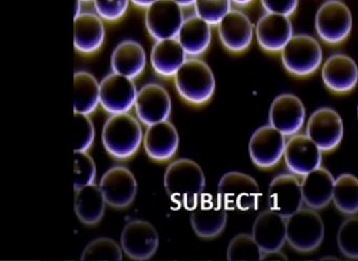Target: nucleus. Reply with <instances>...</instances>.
<instances>
[{
	"label": "nucleus",
	"instance_id": "1",
	"mask_svg": "<svg viewBox=\"0 0 358 261\" xmlns=\"http://www.w3.org/2000/svg\"><path fill=\"white\" fill-rule=\"evenodd\" d=\"M206 186V179L198 163L179 158L169 165L164 173V188L175 202L187 209L198 204Z\"/></svg>",
	"mask_w": 358,
	"mask_h": 261
},
{
	"label": "nucleus",
	"instance_id": "2",
	"mask_svg": "<svg viewBox=\"0 0 358 261\" xmlns=\"http://www.w3.org/2000/svg\"><path fill=\"white\" fill-rule=\"evenodd\" d=\"M139 120L127 114H112L102 130V144L116 160H127L137 154L143 141Z\"/></svg>",
	"mask_w": 358,
	"mask_h": 261
},
{
	"label": "nucleus",
	"instance_id": "3",
	"mask_svg": "<svg viewBox=\"0 0 358 261\" xmlns=\"http://www.w3.org/2000/svg\"><path fill=\"white\" fill-rule=\"evenodd\" d=\"M173 79L180 97L192 105H204L215 95V75L210 66L198 58L187 59Z\"/></svg>",
	"mask_w": 358,
	"mask_h": 261
},
{
	"label": "nucleus",
	"instance_id": "4",
	"mask_svg": "<svg viewBox=\"0 0 358 261\" xmlns=\"http://www.w3.org/2000/svg\"><path fill=\"white\" fill-rule=\"evenodd\" d=\"M285 70L295 77H308L320 68L324 59L318 41L310 35H294L280 52Z\"/></svg>",
	"mask_w": 358,
	"mask_h": 261
},
{
	"label": "nucleus",
	"instance_id": "5",
	"mask_svg": "<svg viewBox=\"0 0 358 261\" xmlns=\"http://www.w3.org/2000/svg\"><path fill=\"white\" fill-rule=\"evenodd\" d=\"M217 198L227 210L245 212L257 209L261 189L259 184L250 175L231 171L220 179Z\"/></svg>",
	"mask_w": 358,
	"mask_h": 261
},
{
	"label": "nucleus",
	"instance_id": "6",
	"mask_svg": "<svg viewBox=\"0 0 358 261\" xmlns=\"http://www.w3.org/2000/svg\"><path fill=\"white\" fill-rule=\"evenodd\" d=\"M324 238V223L314 209L301 208L287 217V242L297 252H313Z\"/></svg>",
	"mask_w": 358,
	"mask_h": 261
},
{
	"label": "nucleus",
	"instance_id": "7",
	"mask_svg": "<svg viewBox=\"0 0 358 261\" xmlns=\"http://www.w3.org/2000/svg\"><path fill=\"white\" fill-rule=\"evenodd\" d=\"M352 27L351 11L341 0H328L316 12L315 31L327 45L343 43L351 34Z\"/></svg>",
	"mask_w": 358,
	"mask_h": 261
},
{
	"label": "nucleus",
	"instance_id": "8",
	"mask_svg": "<svg viewBox=\"0 0 358 261\" xmlns=\"http://www.w3.org/2000/svg\"><path fill=\"white\" fill-rule=\"evenodd\" d=\"M145 27L156 41L177 38L183 24V8L173 0H158L145 9Z\"/></svg>",
	"mask_w": 358,
	"mask_h": 261
},
{
	"label": "nucleus",
	"instance_id": "9",
	"mask_svg": "<svg viewBox=\"0 0 358 261\" xmlns=\"http://www.w3.org/2000/svg\"><path fill=\"white\" fill-rule=\"evenodd\" d=\"M138 91L134 80L112 73L100 82V105L110 114H127L135 107Z\"/></svg>",
	"mask_w": 358,
	"mask_h": 261
},
{
	"label": "nucleus",
	"instance_id": "10",
	"mask_svg": "<svg viewBox=\"0 0 358 261\" xmlns=\"http://www.w3.org/2000/svg\"><path fill=\"white\" fill-rule=\"evenodd\" d=\"M286 143L285 135L271 125L259 127L249 142V156L259 168H272L284 158Z\"/></svg>",
	"mask_w": 358,
	"mask_h": 261
},
{
	"label": "nucleus",
	"instance_id": "11",
	"mask_svg": "<svg viewBox=\"0 0 358 261\" xmlns=\"http://www.w3.org/2000/svg\"><path fill=\"white\" fill-rule=\"evenodd\" d=\"M159 241L156 228L142 219L127 223L121 234V248L134 260H146L154 256Z\"/></svg>",
	"mask_w": 358,
	"mask_h": 261
},
{
	"label": "nucleus",
	"instance_id": "12",
	"mask_svg": "<svg viewBox=\"0 0 358 261\" xmlns=\"http://www.w3.org/2000/svg\"><path fill=\"white\" fill-rule=\"evenodd\" d=\"M306 133L322 152L332 151L343 137L341 114L332 108H318L310 116Z\"/></svg>",
	"mask_w": 358,
	"mask_h": 261
},
{
	"label": "nucleus",
	"instance_id": "13",
	"mask_svg": "<svg viewBox=\"0 0 358 261\" xmlns=\"http://www.w3.org/2000/svg\"><path fill=\"white\" fill-rule=\"evenodd\" d=\"M135 110L138 120L146 126L164 122L171 114V96L162 85H144L138 91Z\"/></svg>",
	"mask_w": 358,
	"mask_h": 261
},
{
	"label": "nucleus",
	"instance_id": "14",
	"mask_svg": "<svg viewBox=\"0 0 358 261\" xmlns=\"http://www.w3.org/2000/svg\"><path fill=\"white\" fill-rule=\"evenodd\" d=\"M106 204L115 209L131 206L137 196L138 184L135 175L122 166L113 167L100 181Z\"/></svg>",
	"mask_w": 358,
	"mask_h": 261
},
{
	"label": "nucleus",
	"instance_id": "15",
	"mask_svg": "<svg viewBox=\"0 0 358 261\" xmlns=\"http://www.w3.org/2000/svg\"><path fill=\"white\" fill-rule=\"evenodd\" d=\"M190 223L196 236L204 239L217 237L225 230L227 209L211 196H201L198 204L192 209Z\"/></svg>",
	"mask_w": 358,
	"mask_h": 261
},
{
	"label": "nucleus",
	"instance_id": "16",
	"mask_svg": "<svg viewBox=\"0 0 358 261\" xmlns=\"http://www.w3.org/2000/svg\"><path fill=\"white\" fill-rule=\"evenodd\" d=\"M287 168L292 174L305 177L320 168L322 151L307 135H294L287 141L284 154Z\"/></svg>",
	"mask_w": 358,
	"mask_h": 261
},
{
	"label": "nucleus",
	"instance_id": "17",
	"mask_svg": "<svg viewBox=\"0 0 358 261\" xmlns=\"http://www.w3.org/2000/svg\"><path fill=\"white\" fill-rule=\"evenodd\" d=\"M306 121V108L301 100L292 94L278 96L270 106L269 122L285 137L297 135Z\"/></svg>",
	"mask_w": 358,
	"mask_h": 261
},
{
	"label": "nucleus",
	"instance_id": "18",
	"mask_svg": "<svg viewBox=\"0 0 358 261\" xmlns=\"http://www.w3.org/2000/svg\"><path fill=\"white\" fill-rule=\"evenodd\" d=\"M269 209L285 217L291 216L303 208L301 181L295 174H280L274 177L268 190Z\"/></svg>",
	"mask_w": 358,
	"mask_h": 261
},
{
	"label": "nucleus",
	"instance_id": "19",
	"mask_svg": "<svg viewBox=\"0 0 358 261\" xmlns=\"http://www.w3.org/2000/svg\"><path fill=\"white\" fill-rule=\"evenodd\" d=\"M222 45L231 53H243L249 49L255 35L250 18L240 10H231L217 24Z\"/></svg>",
	"mask_w": 358,
	"mask_h": 261
},
{
	"label": "nucleus",
	"instance_id": "20",
	"mask_svg": "<svg viewBox=\"0 0 358 261\" xmlns=\"http://www.w3.org/2000/svg\"><path fill=\"white\" fill-rule=\"evenodd\" d=\"M255 36L257 43L264 51L268 53H280L294 36L290 17L265 12L257 20Z\"/></svg>",
	"mask_w": 358,
	"mask_h": 261
},
{
	"label": "nucleus",
	"instance_id": "21",
	"mask_svg": "<svg viewBox=\"0 0 358 261\" xmlns=\"http://www.w3.org/2000/svg\"><path fill=\"white\" fill-rule=\"evenodd\" d=\"M322 78L327 89L335 94H348L358 83V66L345 54H334L324 61Z\"/></svg>",
	"mask_w": 358,
	"mask_h": 261
},
{
	"label": "nucleus",
	"instance_id": "22",
	"mask_svg": "<svg viewBox=\"0 0 358 261\" xmlns=\"http://www.w3.org/2000/svg\"><path fill=\"white\" fill-rule=\"evenodd\" d=\"M252 236L265 253L282 250L287 242V217L275 211H264L253 223Z\"/></svg>",
	"mask_w": 358,
	"mask_h": 261
},
{
	"label": "nucleus",
	"instance_id": "23",
	"mask_svg": "<svg viewBox=\"0 0 358 261\" xmlns=\"http://www.w3.org/2000/svg\"><path fill=\"white\" fill-rule=\"evenodd\" d=\"M179 143L177 128L169 120L150 125L144 133V150L157 162L171 160L179 149Z\"/></svg>",
	"mask_w": 358,
	"mask_h": 261
},
{
	"label": "nucleus",
	"instance_id": "24",
	"mask_svg": "<svg viewBox=\"0 0 358 261\" xmlns=\"http://www.w3.org/2000/svg\"><path fill=\"white\" fill-rule=\"evenodd\" d=\"M104 20L97 13H81L75 18L74 47L83 55L97 53L106 39Z\"/></svg>",
	"mask_w": 358,
	"mask_h": 261
},
{
	"label": "nucleus",
	"instance_id": "25",
	"mask_svg": "<svg viewBox=\"0 0 358 261\" xmlns=\"http://www.w3.org/2000/svg\"><path fill=\"white\" fill-rule=\"evenodd\" d=\"M187 61V54L177 38L156 41L150 53L155 72L163 78H173Z\"/></svg>",
	"mask_w": 358,
	"mask_h": 261
},
{
	"label": "nucleus",
	"instance_id": "26",
	"mask_svg": "<svg viewBox=\"0 0 358 261\" xmlns=\"http://www.w3.org/2000/svg\"><path fill=\"white\" fill-rule=\"evenodd\" d=\"M334 185V177L322 167L303 177L301 190L306 206L314 210L328 206L332 202Z\"/></svg>",
	"mask_w": 358,
	"mask_h": 261
},
{
	"label": "nucleus",
	"instance_id": "27",
	"mask_svg": "<svg viewBox=\"0 0 358 261\" xmlns=\"http://www.w3.org/2000/svg\"><path fill=\"white\" fill-rule=\"evenodd\" d=\"M145 66V50L136 41H122L113 51L110 57L113 73L135 80L144 72Z\"/></svg>",
	"mask_w": 358,
	"mask_h": 261
},
{
	"label": "nucleus",
	"instance_id": "28",
	"mask_svg": "<svg viewBox=\"0 0 358 261\" xmlns=\"http://www.w3.org/2000/svg\"><path fill=\"white\" fill-rule=\"evenodd\" d=\"M177 39L187 56L199 57L210 47L213 39L211 26L199 16H190L184 20Z\"/></svg>",
	"mask_w": 358,
	"mask_h": 261
},
{
	"label": "nucleus",
	"instance_id": "29",
	"mask_svg": "<svg viewBox=\"0 0 358 261\" xmlns=\"http://www.w3.org/2000/svg\"><path fill=\"white\" fill-rule=\"evenodd\" d=\"M76 192L75 213L79 221L87 225H97L103 218L108 204L101 188L92 184Z\"/></svg>",
	"mask_w": 358,
	"mask_h": 261
},
{
	"label": "nucleus",
	"instance_id": "30",
	"mask_svg": "<svg viewBox=\"0 0 358 261\" xmlns=\"http://www.w3.org/2000/svg\"><path fill=\"white\" fill-rule=\"evenodd\" d=\"M100 105V83L87 72L74 75V112L92 114Z\"/></svg>",
	"mask_w": 358,
	"mask_h": 261
},
{
	"label": "nucleus",
	"instance_id": "31",
	"mask_svg": "<svg viewBox=\"0 0 358 261\" xmlns=\"http://www.w3.org/2000/svg\"><path fill=\"white\" fill-rule=\"evenodd\" d=\"M332 202L339 212L345 215L358 213V179L345 173L335 179Z\"/></svg>",
	"mask_w": 358,
	"mask_h": 261
},
{
	"label": "nucleus",
	"instance_id": "32",
	"mask_svg": "<svg viewBox=\"0 0 358 261\" xmlns=\"http://www.w3.org/2000/svg\"><path fill=\"white\" fill-rule=\"evenodd\" d=\"M263 251L253 236L248 234L234 236L227 248V259L229 261L263 260Z\"/></svg>",
	"mask_w": 358,
	"mask_h": 261
},
{
	"label": "nucleus",
	"instance_id": "33",
	"mask_svg": "<svg viewBox=\"0 0 358 261\" xmlns=\"http://www.w3.org/2000/svg\"><path fill=\"white\" fill-rule=\"evenodd\" d=\"M95 126L89 114L75 112L72 120V144L74 152H87L95 141Z\"/></svg>",
	"mask_w": 358,
	"mask_h": 261
},
{
	"label": "nucleus",
	"instance_id": "34",
	"mask_svg": "<svg viewBox=\"0 0 358 261\" xmlns=\"http://www.w3.org/2000/svg\"><path fill=\"white\" fill-rule=\"evenodd\" d=\"M122 248L108 237L97 238L90 242L81 255V260H122Z\"/></svg>",
	"mask_w": 358,
	"mask_h": 261
},
{
	"label": "nucleus",
	"instance_id": "35",
	"mask_svg": "<svg viewBox=\"0 0 358 261\" xmlns=\"http://www.w3.org/2000/svg\"><path fill=\"white\" fill-rule=\"evenodd\" d=\"M337 246L348 258L358 259V216L345 219L337 232Z\"/></svg>",
	"mask_w": 358,
	"mask_h": 261
},
{
	"label": "nucleus",
	"instance_id": "36",
	"mask_svg": "<svg viewBox=\"0 0 358 261\" xmlns=\"http://www.w3.org/2000/svg\"><path fill=\"white\" fill-rule=\"evenodd\" d=\"M231 0H196V15L208 22L211 27H217L223 18L231 11Z\"/></svg>",
	"mask_w": 358,
	"mask_h": 261
},
{
	"label": "nucleus",
	"instance_id": "37",
	"mask_svg": "<svg viewBox=\"0 0 358 261\" xmlns=\"http://www.w3.org/2000/svg\"><path fill=\"white\" fill-rule=\"evenodd\" d=\"M97 177L94 158L87 152H75L74 154V189H83L87 186L95 184Z\"/></svg>",
	"mask_w": 358,
	"mask_h": 261
},
{
	"label": "nucleus",
	"instance_id": "38",
	"mask_svg": "<svg viewBox=\"0 0 358 261\" xmlns=\"http://www.w3.org/2000/svg\"><path fill=\"white\" fill-rule=\"evenodd\" d=\"M93 3L96 13L104 22H116L124 17L131 0H93Z\"/></svg>",
	"mask_w": 358,
	"mask_h": 261
},
{
	"label": "nucleus",
	"instance_id": "39",
	"mask_svg": "<svg viewBox=\"0 0 358 261\" xmlns=\"http://www.w3.org/2000/svg\"><path fill=\"white\" fill-rule=\"evenodd\" d=\"M261 3L266 13L291 17L299 8V0H261Z\"/></svg>",
	"mask_w": 358,
	"mask_h": 261
},
{
	"label": "nucleus",
	"instance_id": "40",
	"mask_svg": "<svg viewBox=\"0 0 358 261\" xmlns=\"http://www.w3.org/2000/svg\"><path fill=\"white\" fill-rule=\"evenodd\" d=\"M158 0H131V3L136 7L141 8V9H148L152 3H156Z\"/></svg>",
	"mask_w": 358,
	"mask_h": 261
},
{
	"label": "nucleus",
	"instance_id": "41",
	"mask_svg": "<svg viewBox=\"0 0 358 261\" xmlns=\"http://www.w3.org/2000/svg\"><path fill=\"white\" fill-rule=\"evenodd\" d=\"M173 1L181 6L182 8L192 7L196 3V0H173Z\"/></svg>",
	"mask_w": 358,
	"mask_h": 261
},
{
	"label": "nucleus",
	"instance_id": "42",
	"mask_svg": "<svg viewBox=\"0 0 358 261\" xmlns=\"http://www.w3.org/2000/svg\"><path fill=\"white\" fill-rule=\"evenodd\" d=\"M255 0H231V3L238 7H247V6L251 5Z\"/></svg>",
	"mask_w": 358,
	"mask_h": 261
},
{
	"label": "nucleus",
	"instance_id": "43",
	"mask_svg": "<svg viewBox=\"0 0 358 261\" xmlns=\"http://www.w3.org/2000/svg\"><path fill=\"white\" fill-rule=\"evenodd\" d=\"M81 3H83L81 0H75V18L83 13V12H81Z\"/></svg>",
	"mask_w": 358,
	"mask_h": 261
},
{
	"label": "nucleus",
	"instance_id": "44",
	"mask_svg": "<svg viewBox=\"0 0 358 261\" xmlns=\"http://www.w3.org/2000/svg\"><path fill=\"white\" fill-rule=\"evenodd\" d=\"M83 3H89V1H93V0H81Z\"/></svg>",
	"mask_w": 358,
	"mask_h": 261
},
{
	"label": "nucleus",
	"instance_id": "45",
	"mask_svg": "<svg viewBox=\"0 0 358 261\" xmlns=\"http://www.w3.org/2000/svg\"><path fill=\"white\" fill-rule=\"evenodd\" d=\"M357 116H358V108H357Z\"/></svg>",
	"mask_w": 358,
	"mask_h": 261
}]
</instances>
